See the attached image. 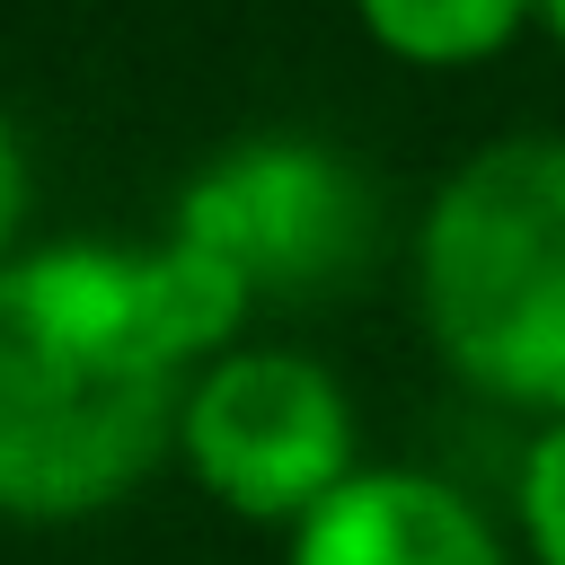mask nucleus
<instances>
[{"mask_svg": "<svg viewBox=\"0 0 565 565\" xmlns=\"http://www.w3.org/2000/svg\"><path fill=\"white\" fill-rule=\"evenodd\" d=\"M18 203H26V159H18V132H9V115H0V247H9V230H18Z\"/></svg>", "mask_w": 565, "mask_h": 565, "instance_id": "obj_9", "label": "nucleus"}, {"mask_svg": "<svg viewBox=\"0 0 565 565\" xmlns=\"http://www.w3.org/2000/svg\"><path fill=\"white\" fill-rule=\"evenodd\" d=\"M291 565H503V547L441 477L371 468L291 530Z\"/></svg>", "mask_w": 565, "mask_h": 565, "instance_id": "obj_5", "label": "nucleus"}, {"mask_svg": "<svg viewBox=\"0 0 565 565\" xmlns=\"http://www.w3.org/2000/svg\"><path fill=\"white\" fill-rule=\"evenodd\" d=\"M247 282L212 256V247H194V238H168L159 256H150V309H159V335H168V353L185 362V353H203V344H221L238 318H247Z\"/></svg>", "mask_w": 565, "mask_h": 565, "instance_id": "obj_7", "label": "nucleus"}, {"mask_svg": "<svg viewBox=\"0 0 565 565\" xmlns=\"http://www.w3.org/2000/svg\"><path fill=\"white\" fill-rule=\"evenodd\" d=\"M194 477L247 521H309L353 477L344 388L300 353H230L185 388L177 424Z\"/></svg>", "mask_w": 565, "mask_h": 565, "instance_id": "obj_3", "label": "nucleus"}, {"mask_svg": "<svg viewBox=\"0 0 565 565\" xmlns=\"http://www.w3.org/2000/svg\"><path fill=\"white\" fill-rule=\"evenodd\" d=\"M539 18H547V26H556V35H565V0H539Z\"/></svg>", "mask_w": 565, "mask_h": 565, "instance_id": "obj_10", "label": "nucleus"}, {"mask_svg": "<svg viewBox=\"0 0 565 565\" xmlns=\"http://www.w3.org/2000/svg\"><path fill=\"white\" fill-rule=\"evenodd\" d=\"M362 26L406 62H486L539 0H353Z\"/></svg>", "mask_w": 565, "mask_h": 565, "instance_id": "obj_6", "label": "nucleus"}, {"mask_svg": "<svg viewBox=\"0 0 565 565\" xmlns=\"http://www.w3.org/2000/svg\"><path fill=\"white\" fill-rule=\"evenodd\" d=\"M415 274L424 327L468 388L565 415V132L477 150L433 194Z\"/></svg>", "mask_w": 565, "mask_h": 565, "instance_id": "obj_2", "label": "nucleus"}, {"mask_svg": "<svg viewBox=\"0 0 565 565\" xmlns=\"http://www.w3.org/2000/svg\"><path fill=\"white\" fill-rule=\"evenodd\" d=\"M177 238L212 247L247 291H335L371 247V203L309 141H238L185 185Z\"/></svg>", "mask_w": 565, "mask_h": 565, "instance_id": "obj_4", "label": "nucleus"}, {"mask_svg": "<svg viewBox=\"0 0 565 565\" xmlns=\"http://www.w3.org/2000/svg\"><path fill=\"white\" fill-rule=\"evenodd\" d=\"M150 256L44 247L0 265V512L71 521L141 486L185 424Z\"/></svg>", "mask_w": 565, "mask_h": 565, "instance_id": "obj_1", "label": "nucleus"}, {"mask_svg": "<svg viewBox=\"0 0 565 565\" xmlns=\"http://www.w3.org/2000/svg\"><path fill=\"white\" fill-rule=\"evenodd\" d=\"M521 521H530L539 565H565V415L530 441V468H521Z\"/></svg>", "mask_w": 565, "mask_h": 565, "instance_id": "obj_8", "label": "nucleus"}]
</instances>
